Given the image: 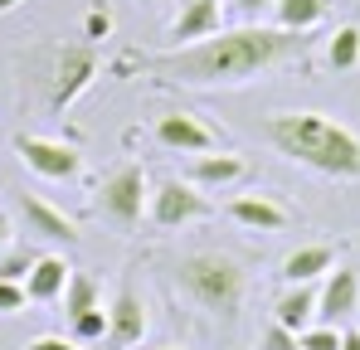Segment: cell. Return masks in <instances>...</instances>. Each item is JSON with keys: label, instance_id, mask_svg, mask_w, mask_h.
Instances as JSON below:
<instances>
[{"label": "cell", "instance_id": "obj_1", "mask_svg": "<svg viewBox=\"0 0 360 350\" xmlns=\"http://www.w3.org/2000/svg\"><path fill=\"white\" fill-rule=\"evenodd\" d=\"M311 39L292 34V30H278V25H234V30H219L210 39H195V44H176V49H161V54H141V49H127L112 63V73H141V78H156V83H180V88H243L283 63H297L307 58Z\"/></svg>", "mask_w": 360, "mask_h": 350}, {"label": "cell", "instance_id": "obj_2", "mask_svg": "<svg viewBox=\"0 0 360 350\" xmlns=\"http://www.w3.org/2000/svg\"><path fill=\"white\" fill-rule=\"evenodd\" d=\"M258 127L283 161H297L326 180H360V136L346 122L326 112H268Z\"/></svg>", "mask_w": 360, "mask_h": 350}, {"label": "cell", "instance_id": "obj_3", "mask_svg": "<svg viewBox=\"0 0 360 350\" xmlns=\"http://www.w3.org/2000/svg\"><path fill=\"white\" fill-rule=\"evenodd\" d=\"M176 287L210 316L219 321H239L243 297H248V273H243L239 258L229 253H214V248H200V253H185L176 258Z\"/></svg>", "mask_w": 360, "mask_h": 350}, {"label": "cell", "instance_id": "obj_4", "mask_svg": "<svg viewBox=\"0 0 360 350\" xmlns=\"http://www.w3.org/2000/svg\"><path fill=\"white\" fill-rule=\"evenodd\" d=\"M146 200H151L146 171H141L136 161H127V166H117L112 175H103V185H98V195H93V209H98L108 224H117V229H136L141 214H146Z\"/></svg>", "mask_w": 360, "mask_h": 350}, {"label": "cell", "instance_id": "obj_5", "mask_svg": "<svg viewBox=\"0 0 360 350\" xmlns=\"http://www.w3.org/2000/svg\"><path fill=\"white\" fill-rule=\"evenodd\" d=\"M146 214H151V224H156V229H185V224H195V219H210V214H214V205H210V195H205V190H195L190 180L166 175L161 185H151Z\"/></svg>", "mask_w": 360, "mask_h": 350}, {"label": "cell", "instance_id": "obj_6", "mask_svg": "<svg viewBox=\"0 0 360 350\" xmlns=\"http://www.w3.org/2000/svg\"><path fill=\"white\" fill-rule=\"evenodd\" d=\"M98 49L93 44H68L59 49L54 58V78H49V112H63V108H73L83 93H88V83L98 78Z\"/></svg>", "mask_w": 360, "mask_h": 350}, {"label": "cell", "instance_id": "obj_7", "mask_svg": "<svg viewBox=\"0 0 360 350\" xmlns=\"http://www.w3.org/2000/svg\"><path fill=\"white\" fill-rule=\"evenodd\" d=\"M15 156L25 161V171H34L39 180H73L83 171V156L73 141H59V136H15Z\"/></svg>", "mask_w": 360, "mask_h": 350}, {"label": "cell", "instance_id": "obj_8", "mask_svg": "<svg viewBox=\"0 0 360 350\" xmlns=\"http://www.w3.org/2000/svg\"><path fill=\"white\" fill-rule=\"evenodd\" d=\"M156 141L176 156H205V151H219V131L195 112H166L156 117Z\"/></svg>", "mask_w": 360, "mask_h": 350}, {"label": "cell", "instance_id": "obj_9", "mask_svg": "<svg viewBox=\"0 0 360 350\" xmlns=\"http://www.w3.org/2000/svg\"><path fill=\"white\" fill-rule=\"evenodd\" d=\"M356 306H360V273L336 263L316 283V326H341L356 316Z\"/></svg>", "mask_w": 360, "mask_h": 350}, {"label": "cell", "instance_id": "obj_10", "mask_svg": "<svg viewBox=\"0 0 360 350\" xmlns=\"http://www.w3.org/2000/svg\"><path fill=\"white\" fill-rule=\"evenodd\" d=\"M146 302H141V292L136 287H117L112 292V302H108V346L112 350H127L136 346L141 336H146Z\"/></svg>", "mask_w": 360, "mask_h": 350}, {"label": "cell", "instance_id": "obj_11", "mask_svg": "<svg viewBox=\"0 0 360 350\" xmlns=\"http://www.w3.org/2000/svg\"><path fill=\"white\" fill-rule=\"evenodd\" d=\"M243 175H248V161H243L239 151H205V156H195V161H190L185 180H190L195 190L214 195V190H229V185H239Z\"/></svg>", "mask_w": 360, "mask_h": 350}, {"label": "cell", "instance_id": "obj_12", "mask_svg": "<svg viewBox=\"0 0 360 350\" xmlns=\"http://www.w3.org/2000/svg\"><path fill=\"white\" fill-rule=\"evenodd\" d=\"M20 219H25V233H34L44 243H78V224L39 195H20Z\"/></svg>", "mask_w": 360, "mask_h": 350}, {"label": "cell", "instance_id": "obj_13", "mask_svg": "<svg viewBox=\"0 0 360 350\" xmlns=\"http://www.w3.org/2000/svg\"><path fill=\"white\" fill-rule=\"evenodd\" d=\"M224 30V15H219V0H180V15L171 20L166 39L171 49L176 44H195V39H210Z\"/></svg>", "mask_w": 360, "mask_h": 350}, {"label": "cell", "instance_id": "obj_14", "mask_svg": "<svg viewBox=\"0 0 360 350\" xmlns=\"http://www.w3.org/2000/svg\"><path fill=\"white\" fill-rule=\"evenodd\" d=\"M331 268H336V248L307 243V248H292V253L283 258V283H288V287H316Z\"/></svg>", "mask_w": 360, "mask_h": 350}, {"label": "cell", "instance_id": "obj_15", "mask_svg": "<svg viewBox=\"0 0 360 350\" xmlns=\"http://www.w3.org/2000/svg\"><path fill=\"white\" fill-rule=\"evenodd\" d=\"M229 219L243 224V229H258V233L288 229V209L273 195H239V200H229Z\"/></svg>", "mask_w": 360, "mask_h": 350}, {"label": "cell", "instance_id": "obj_16", "mask_svg": "<svg viewBox=\"0 0 360 350\" xmlns=\"http://www.w3.org/2000/svg\"><path fill=\"white\" fill-rule=\"evenodd\" d=\"M68 278H73L68 258H59V253H39V263H34V268H30V278H25V297L49 306V302H59V297H63Z\"/></svg>", "mask_w": 360, "mask_h": 350}, {"label": "cell", "instance_id": "obj_17", "mask_svg": "<svg viewBox=\"0 0 360 350\" xmlns=\"http://www.w3.org/2000/svg\"><path fill=\"white\" fill-rule=\"evenodd\" d=\"M273 321L283 331H292V336H302L307 326H316V287H288L273 302Z\"/></svg>", "mask_w": 360, "mask_h": 350}, {"label": "cell", "instance_id": "obj_18", "mask_svg": "<svg viewBox=\"0 0 360 350\" xmlns=\"http://www.w3.org/2000/svg\"><path fill=\"white\" fill-rule=\"evenodd\" d=\"M326 15H331V0H278L273 5V25L292 34H311L316 25H326Z\"/></svg>", "mask_w": 360, "mask_h": 350}, {"label": "cell", "instance_id": "obj_19", "mask_svg": "<svg viewBox=\"0 0 360 350\" xmlns=\"http://www.w3.org/2000/svg\"><path fill=\"white\" fill-rule=\"evenodd\" d=\"M326 63H331L336 73L360 68V25H336V30L326 34Z\"/></svg>", "mask_w": 360, "mask_h": 350}, {"label": "cell", "instance_id": "obj_20", "mask_svg": "<svg viewBox=\"0 0 360 350\" xmlns=\"http://www.w3.org/2000/svg\"><path fill=\"white\" fill-rule=\"evenodd\" d=\"M59 306H63V316L73 321V316H83V311H98L103 306V287L88 278V273H73L68 278V287H63V297H59Z\"/></svg>", "mask_w": 360, "mask_h": 350}, {"label": "cell", "instance_id": "obj_21", "mask_svg": "<svg viewBox=\"0 0 360 350\" xmlns=\"http://www.w3.org/2000/svg\"><path fill=\"white\" fill-rule=\"evenodd\" d=\"M68 341H73V346H103V341H108V306L73 316V321H68Z\"/></svg>", "mask_w": 360, "mask_h": 350}, {"label": "cell", "instance_id": "obj_22", "mask_svg": "<svg viewBox=\"0 0 360 350\" xmlns=\"http://www.w3.org/2000/svg\"><path fill=\"white\" fill-rule=\"evenodd\" d=\"M34 263H39V253H34L30 243H20V248L10 243V248L0 253V283H25Z\"/></svg>", "mask_w": 360, "mask_h": 350}, {"label": "cell", "instance_id": "obj_23", "mask_svg": "<svg viewBox=\"0 0 360 350\" xmlns=\"http://www.w3.org/2000/svg\"><path fill=\"white\" fill-rule=\"evenodd\" d=\"M297 341L302 350H341V326H307Z\"/></svg>", "mask_w": 360, "mask_h": 350}, {"label": "cell", "instance_id": "obj_24", "mask_svg": "<svg viewBox=\"0 0 360 350\" xmlns=\"http://www.w3.org/2000/svg\"><path fill=\"white\" fill-rule=\"evenodd\" d=\"M258 350H302V341L292 336V331H283V326L273 321V326L263 331V341H258Z\"/></svg>", "mask_w": 360, "mask_h": 350}, {"label": "cell", "instance_id": "obj_25", "mask_svg": "<svg viewBox=\"0 0 360 350\" xmlns=\"http://www.w3.org/2000/svg\"><path fill=\"white\" fill-rule=\"evenodd\" d=\"M273 5L278 0H234V15L243 25H263V15H273Z\"/></svg>", "mask_w": 360, "mask_h": 350}, {"label": "cell", "instance_id": "obj_26", "mask_svg": "<svg viewBox=\"0 0 360 350\" xmlns=\"http://www.w3.org/2000/svg\"><path fill=\"white\" fill-rule=\"evenodd\" d=\"M25 283H0V316H15V311H25Z\"/></svg>", "mask_w": 360, "mask_h": 350}, {"label": "cell", "instance_id": "obj_27", "mask_svg": "<svg viewBox=\"0 0 360 350\" xmlns=\"http://www.w3.org/2000/svg\"><path fill=\"white\" fill-rule=\"evenodd\" d=\"M83 34H88V39H108V34H112V10H88Z\"/></svg>", "mask_w": 360, "mask_h": 350}, {"label": "cell", "instance_id": "obj_28", "mask_svg": "<svg viewBox=\"0 0 360 350\" xmlns=\"http://www.w3.org/2000/svg\"><path fill=\"white\" fill-rule=\"evenodd\" d=\"M25 350H83V346H73V341H63V336H39V341H30Z\"/></svg>", "mask_w": 360, "mask_h": 350}, {"label": "cell", "instance_id": "obj_29", "mask_svg": "<svg viewBox=\"0 0 360 350\" xmlns=\"http://www.w3.org/2000/svg\"><path fill=\"white\" fill-rule=\"evenodd\" d=\"M341 350H360V331H341Z\"/></svg>", "mask_w": 360, "mask_h": 350}, {"label": "cell", "instance_id": "obj_30", "mask_svg": "<svg viewBox=\"0 0 360 350\" xmlns=\"http://www.w3.org/2000/svg\"><path fill=\"white\" fill-rule=\"evenodd\" d=\"M10 238H15V233H10V219H5V214H0V253H5V248H10Z\"/></svg>", "mask_w": 360, "mask_h": 350}, {"label": "cell", "instance_id": "obj_31", "mask_svg": "<svg viewBox=\"0 0 360 350\" xmlns=\"http://www.w3.org/2000/svg\"><path fill=\"white\" fill-rule=\"evenodd\" d=\"M15 5H25V0H0V15H10Z\"/></svg>", "mask_w": 360, "mask_h": 350}, {"label": "cell", "instance_id": "obj_32", "mask_svg": "<svg viewBox=\"0 0 360 350\" xmlns=\"http://www.w3.org/2000/svg\"><path fill=\"white\" fill-rule=\"evenodd\" d=\"M88 10H108V0H88Z\"/></svg>", "mask_w": 360, "mask_h": 350}, {"label": "cell", "instance_id": "obj_33", "mask_svg": "<svg viewBox=\"0 0 360 350\" xmlns=\"http://www.w3.org/2000/svg\"><path fill=\"white\" fill-rule=\"evenodd\" d=\"M161 350H185V346H161Z\"/></svg>", "mask_w": 360, "mask_h": 350}, {"label": "cell", "instance_id": "obj_34", "mask_svg": "<svg viewBox=\"0 0 360 350\" xmlns=\"http://www.w3.org/2000/svg\"><path fill=\"white\" fill-rule=\"evenodd\" d=\"M356 253H360V233H356Z\"/></svg>", "mask_w": 360, "mask_h": 350}]
</instances>
